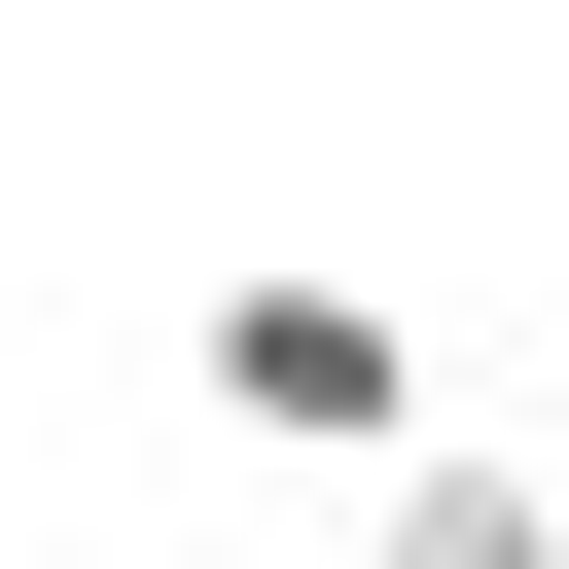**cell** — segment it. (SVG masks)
I'll use <instances>...</instances> for the list:
<instances>
[{
  "label": "cell",
  "instance_id": "obj_1",
  "mask_svg": "<svg viewBox=\"0 0 569 569\" xmlns=\"http://www.w3.org/2000/svg\"><path fill=\"white\" fill-rule=\"evenodd\" d=\"M178 391H213L249 462H427V320H391V284H213Z\"/></svg>",
  "mask_w": 569,
  "mask_h": 569
},
{
  "label": "cell",
  "instance_id": "obj_2",
  "mask_svg": "<svg viewBox=\"0 0 569 569\" xmlns=\"http://www.w3.org/2000/svg\"><path fill=\"white\" fill-rule=\"evenodd\" d=\"M356 569H569V498H533V462H391V533H356Z\"/></svg>",
  "mask_w": 569,
  "mask_h": 569
}]
</instances>
